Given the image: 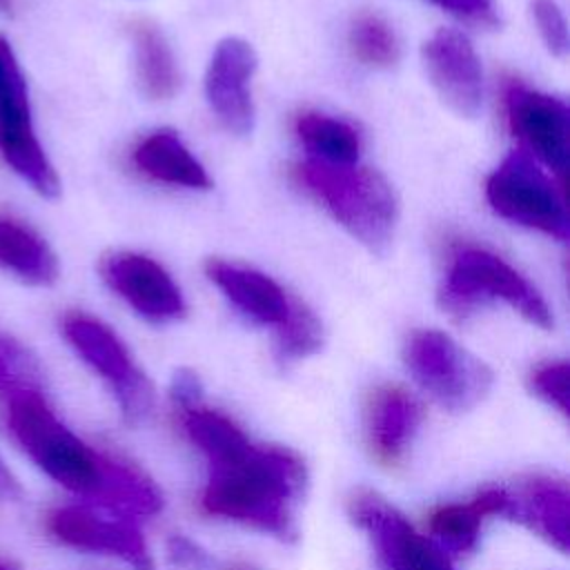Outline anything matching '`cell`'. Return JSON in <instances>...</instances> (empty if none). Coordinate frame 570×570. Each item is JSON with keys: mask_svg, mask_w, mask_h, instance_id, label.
I'll use <instances>...</instances> for the list:
<instances>
[{"mask_svg": "<svg viewBox=\"0 0 570 570\" xmlns=\"http://www.w3.org/2000/svg\"><path fill=\"white\" fill-rule=\"evenodd\" d=\"M7 423L24 454L62 488L96 499L105 456L80 441L49 407L38 387H18L9 396Z\"/></svg>", "mask_w": 570, "mask_h": 570, "instance_id": "3957f363", "label": "cell"}, {"mask_svg": "<svg viewBox=\"0 0 570 570\" xmlns=\"http://www.w3.org/2000/svg\"><path fill=\"white\" fill-rule=\"evenodd\" d=\"M167 559L183 570H214V559L191 539L174 534L167 539Z\"/></svg>", "mask_w": 570, "mask_h": 570, "instance_id": "4dcf8cb0", "label": "cell"}, {"mask_svg": "<svg viewBox=\"0 0 570 570\" xmlns=\"http://www.w3.org/2000/svg\"><path fill=\"white\" fill-rule=\"evenodd\" d=\"M568 379H570V367L566 361H546L530 372L528 385L534 396H539L543 403L552 405L563 416H568L570 412Z\"/></svg>", "mask_w": 570, "mask_h": 570, "instance_id": "4316f807", "label": "cell"}, {"mask_svg": "<svg viewBox=\"0 0 570 570\" xmlns=\"http://www.w3.org/2000/svg\"><path fill=\"white\" fill-rule=\"evenodd\" d=\"M0 570H18L11 561H7L4 557H0Z\"/></svg>", "mask_w": 570, "mask_h": 570, "instance_id": "e575fe53", "label": "cell"}, {"mask_svg": "<svg viewBox=\"0 0 570 570\" xmlns=\"http://www.w3.org/2000/svg\"><path fill=\"white\" fill-rule=\"evenodd\" d=\"M205 274L243 316L258 325L276 327L289 309L292 296L261 269L225 258H207Z\"/></svg>", "mask_w": 570, "mask_h": 570, "instance_id": "2e32d148", "label": "cell"}, {"mask_svg": "<svg viewBox=\"0 0 570 570\" xmlns=\"http://www.w3.org/2000/svg\"><path fill=\"white\" fill-rule=\"evenodd\" d=\"M98 272L111 292L151 323L178 321L187 312L183 292L169 272L145 254L129 249L107 252Z\"/></svg>", "mask_w": 570, "mask_h": 570, "instance_id": "30bf717a", "label": "cell"}, {"mask_svg": "<svg viewBox=\"0 0 570 570\" xmlns=\"http://www.w3.org/2000/svg\"><path fill=\"white\" fill-rule=\"evenodd\" d=\"M258 67L254 47L236 36L220 40L205 73V96L212 114L234 136L254 129V100L249 82Z\"/></svg>", "mask_w": 570, "mask_h": 570, "instance_id": "5bb4252c", "label": "cell"}, {"mask_svg": "<svg viewBox=\"0 0 570 570\" xmlns=\"http://www.w3.org/2000/svg\"><path fill=\"white\" fill-rule=\"evenodd\" d=\"M96 499L142 517L156 514L163 508V497L151 479H147L138 468L109 456H105L102 485Z\"/></svg>", "mask_w": 570, "mask_h": 570, "instance_id": "cb8c5ba5", "label": "cell"}, {"mask_svg": "<svg viewBox=\"0 0 570 570\" xmlns=\"http://www.w3.org/2000/svg\"><path fill=\"white\" fill-rule=\"evenodd\" d=\"M485 198L505 220L559 240L568 238L566 198L525 151H512L488 176Z\"/></svg>", "mask_w": 570, "mask_h": 570, "instance_id": "ba28073f", "label": "cell"}, {"mask_svg": "<svg viewBox=\"0 0 570 570\" xmlns=\"http://www.w3.org/2000/svg\"><path fill=\"white\" fill-rule=\"evenodd\" d=\"M505 114L512 134L566 185L570 163V114L566 102L510 82L505 87Z\"/></svg>", "mask_w": 570, "mask_h": 570, "instance_id": "8fae6325", "label": "cell"}, {"mask_svg": "<svg viewBox=\"0 0 570 570\" xmlns=\"http://www.w3.org/2000/svg\"><path fill=\"white\" fill-rule=\"evenodd\" d=\"M508 505L505 488H483L468 503H445L430 514V530L450 548L468 552L476 546L481 523L492 514H503Z\"/></svg>", "mask_w": 570, "mask_h": 570, "instance_id": "ffe728a7", "label": "cell"}, {"mask_svg": "<svg viewBox=\"0 0 570 570\" xmlns=\"http://www.w3.org/2000/svg\"><path fill=\"white\" fill-rule=\"evenodd\" d=\"M403 363L412 379L450 412L476 407L494 383L490 365L441 330H414L403 343Z\"/></svg>", "mask_w": 570, "mask_h": 570, "instance_id": "5b68a950", "label": "cell"}, {"mask_svg": "<svg viewBox=\"0 0 570 570\" xmlns=\"http://www.w3.org/2000/svg\"><path fill=\"white\" fill-rule=\"evenodd\" d=\"M183 421L187 436L209 459L212 465L236 461L252 448V441L245 436V432L223 412L194 405L185 410Z\"/></svg>", "mask_w": 570, "mask_h": 570, "instance_id": "7402d4cb", "label": "cell"}, {"mask_svg": "<svg viewBox=\"0 0 570 570\" xmlns=\"http://www.w3.org/2000/svg\"><path fill=\"white\" fill-rule=\"evenodd\" d=\"M323 347V325L318 316L296 296L289 301L285 318L276 325V356L281 363H294L316 354Z\"/></svg>", "mask_w": 570, "mask_h": 570, "instance_id": "484cf974", "label": "cell"}, {"mask_svg": "<svg viewBox=\"0 0 570 570\" xmlns=\"http://www.w3.org/2000/svg\"><path fill=\"white\" fill-rule=\"evenodd\" d=\"M47 530L62 546L118 557L136 570H154L147 541L131 521L109 519L87 505H60L49 512Z\"/></svg>", "mask_w": 570, "mask_h": 570, "instance_id": "7c38bea8", "label": "cell"}, {"mask_svg": "<svg viewBox=\"0 0 570 570\" xmlns=\"http://www.w3.org/2000/svg\"><path fill=\"white\" fill-rule=\"evenodd\" d=\"M0 269L31 287H49L60 274L51 245L13 216H0Z\"/></svg>", "mask_w": 570, "mask_h": 570, "instance_id": "d6986e66", "label": "cell"}, {"mask_svg": "<svg viewBox=\"0 0 570 570\" xmlns=\"http://www.w3.org/2000/svg\"><path fill=\"white\" fill-rule=\"evenodd\" d=\"M11 9V0H0V16H7Z\"/></svg>", "mask_w": 570, "mask_h": 570, "instance_id": "836d02e7", "label": "cell"}, {"mask_svg": "<svg viewBox=\"0 0 570 570\" xmlns=\"http://www.w3.org/2000/svg\"><path fill=\"white\" fill-rule=\"evenodd\" d=\"M305 488L307 468L294 450L252 443L240 459L212 465L203 508L209 514L294 541V508Z\"/></svg>", "mask_w": 570, "mask_h": 570, "instance_id": "6da1fadb", "label": "cell"}, {"mask_svg": "<svg viewBox=\"0 0 570 570\" xmlns=\"http://www.w3.org/2000/svg\"><path fill=\"white\" fill-rule=\"evenodd\" d=\"M229 570H252V568H229Z\"/></svg>", "mask_w": 570, "mask_h": 570, "instance_id": "d590c367", "label": "cell"}, {"mask_svg": "<svg viewBox=\"0 0 570 570\" xmlns=\"http://www.w3.org/2000/svg\"><path fill=\"white\" fill-rule=\"evenodd\" d=\"M60 330L73 352L109 383L125 421L142 423L154 407V385L114 330L82 312L65 314Z\"/></svg>", "mask_w": 570, "mask_h": 570, "instance_id": "8992f818", "label": "cell"}, {"mask_svg": "<svg viewBox=\"0 0 570 570\" xmlns=\"http://www.w3.org/2000/svg\"><path fill=\"white\" fill-rule=\"evenodd\" d=\"M131 40L142 94L151 100H169L180 87V73L165 36L149 20H138L131 24Z\"/></svg>", "mask_w": 570, "mask_h": 570, "instance_id": "44dd1931", "label": "cell"}, {"mask_svg": "<svg viewBox=\"0 0 570 570\" xmlns=\"http://www.w3.org/2000/svg\"><path fill=\"white\" fill-rule=\"evenodd\" d=\"M350 519L370 534L390 570H454L445 552L381 497L358 488L347 499Z\"/></svg>", "mask_w": 570, "mask_h": 570, "instance_id": "9c48e42d", "label": "cell"}, {"mask_svg": "<svg viewBox=\"0 0 570 570\" xmlns=\"http://www.w3.org/2000/svg\"><path fill=\"white\" fill-rule=\"evenodd\" d=\"M503 514L543 537L559 552H568L570 490L566 481L552 476L528 479L517 494L508 492V505Z\"/></svg>", "mask_w": 570, "mask_h": 570, "instance_id": "e0dca14e", "label": "cell"}, {"mask_svg": "<svg viewBox=\"0 0 570 570\" xmlns=\"http://www.w3.org/2000/svg\"><path fill=\"white\" fill-rule=\"evenodd\" d=\"M33 363L16 343L0 338V390L36 387Z\"/></svg>", "mask_w": 570, "mask_h": 570, "instance_id": "f1b7e54d", "label": "cell"}, {"mask_svg": "<svg viewBox=\"0 0 570 570\" xmlns=\"http://www.w3.org/2000/svg\"><path fill=\"white\" fill-rule=\"evenodd\" d=\"M347 42L354 58L372 69H390L401 58V45L394 29L379 13H358L350 27Z\"/></svg>", "mask_w": 570, "mask_h": 570, "instance_id": "d4e9b609", "label": "cell"}, {"mask_svg": "<svg viewBox=\"0 0 570 570\" xmlns=\"http://www.w3.org/2000/svg\"><path fill=\"white\" fill-rule=\"evenodd\" d=\"M492 301L508 303L528 323L541 330H550L554 325L543 296L505 258L479 245L454 247L448 272L436 292L441 312L454 323H465Z\"/></svg>", "mask_w": 570, "mask_h": 570, "instance_id": "277c9868", "label": "cell"}, {"mask_svg": "<svg viewBox=\"0 0 570 570\" xmlns=\"http://www.w3.org/2000/svg\"><path fill=\"white\" fill-rule=\"evenodd\" d=\"M200 392H203V383L194 370L180 367L174 372L171 383H169V396L176 405H180L183 410L198 405Z\"/></svg>", "mask_w": 570, "mask_h": 570, "instance_id": "1f68e13d", "label": "cell"}, {"mask_svg": "<svg viewBox=\"0 0 570 570\" xmlns=\"http://www.w3.org/2000/svg\"><path fill=\"white\" fill-rule=\"evenodd\" d=\"M421 421L423 405L407 387L396 383L376 385L367 394L363 412L365 441L372 456L385 468L399 465Z\"/></svg>", "mask_w": 570, "mask_h": 570, "instance_id": "9a60e30c", "label": "cell"}, {"mask_svg": "<svg viewBox=\"0 0 570 570\" xmlns=\"http://www.w3.org/2000/svg\"><path fill=\"white\" fill-rule=\"evenodd\" d=\"M0 154L33 191L45 198L60 194V178L33 129L24 73L4 36H0Z\"/></svg>", "mask_w": 570, "mask_h": 570, "instance_id": "52a82bcc", "label": "cell"}, {"mask_svg": "<svg viewBox=\"0 0 570 570\" xmlns=\"http://www.w3.org/2000/svg\"><path fill=\"white\" fill-rule=\"evenodd\" d=\"M20 497H22V485L18 476L11 472V468L4 463V459L0 456V503L18 501Z\"/></svg>", "mask_w": 570, "mask_h": 570, "instance_id": "d6a6232c", "label": "cell"}, {"mask_svg": "<svg viewBox=\"0 0 570 570\" xmlns=\"http://www.w3.org/2000/svg\"><path fill=\"white\" fill-rule=\"evenodd\" d=\"M296 136L312 151V158L332 165H354L361 151V138L356 129L323 111H303L294 122Z\"/></svg>", "mask_w": 570, "mask_h": 570, "instance_id": "603a6c76", "label": "cell"}, {"mask_svg": "<svg viewBox=\"0 0 570 570\" xmlns=\"http://www.w3.org/2000/svg\"><path fill=\"white\" fill-rule=\"evenodd\" d=\"M294 178L372 254L387 252L399 220V203L379 171L305 158L294 165Z\"/></svg>", "mask_w": 570, "mask_h": 570, "instance_id": "7a4b0ae2", "label": "cell"}, {"mask_svg": "<svg viewBox=\"0 0 570 570\" xmlns=\"http://www.w3.org/2000/svg\"><path fill=\"white\" fill-rule=\"evenodd\" d=\"M421 56L443 105L461 118H474L483 105V69L468 36L448 27L436 29Z\"/></svg>", "mask_w": 570, "mask_h": 570, "instance_id": "4fadbf2b", "label": "cell"}, {"mask_svg": "<svg viewBox=\"0 0 570 570\" xmlns=\"http://www.w3.org/2000/svg\"><path fill=\"white\" fill-rule=\"evenodd\" d=\"M136 169L151 180L187 189H209L212 180L205 167L194 158L180 136L171 129H156L131 151Z\"/></svg>", "mask_w": 570, "mask_h": 570, "instance_id": "ac0fdd59", "label": "cell"}, {"mask_svg": "<svg viewBox=\"0 0 570 570\" xmlns=\"http://www.w3.org/2000/svg\"><path fill=\"white\" fill-rule=\"evenodd\" d=\"M452 13L454 18L470 22L474 27L494 29L499 24V11L494 0H430Z\"/></svg>", "mask_w": 570, "mask_h": 570, "instance_id": "f546056e", "label": "cell"}, {"mask_svg": "<svg viewBox=\"0 0 570 570\" xmlns=\"http://www.w3.org/2000/svg\"><path fill=\"white\" fill-rule=\"evenodd\" d=\"M530 11H532V20L537 24V31H539L546 49L552 56L563 58L568 53L570 38H568V22H566L559 4L554 0H532Z\"/></svg>", "mask_w": 570, "mask_h": 570, "instance_id": "83f0119b", "label": "cell"}]
</instances>
